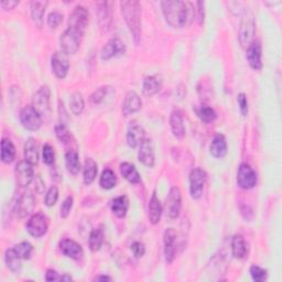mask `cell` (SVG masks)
Wrapping results in <instances>:
<instances>
[{"label":"cell","instance_id":"17","mask_svg":"<svg viewBox=\"0 0 282 282\" xmlns=\"http://www.w3.org/2000/svg\"><path fill=\"white\" fill-rule=\"evenodd\" d=\"M165 243V256L166 262L171 264L175 258L176 252V231L173 228H168L163 235Z\"/></svg>","mask_w":282,"mask_h":282},{"label":"cell","instance_id":"37","mask_svg":"<svg viewBox=\"0 0 282 282\" xmlns=\"http://www.w3.org/2000/svg\"><path fill=\"white\" fill-rule=\"evenodd\" d=\"M117 184V176L115 172L110 169H105L101 175L100 185L105 190H110L115 187Z\"/></svg>","mask_w":282,"mask_h":282},{"label":"cell","instance_id":"16","mask_svg":"<svg viewBox=\"0 0 282 282\" xmlns=\"http://www.w3.org/2000/svg\"><path fill=\"white\" fill-rule=\"evenodd\" d=\"M246 59L251 68L260 70L263 68L262 61V44L259 41H253L251 45L246 50Z\"/></svg>","mask_w":282,"mask_h":282},{"label":"cell","instance_id":"6","mask_svg":"<svg viewBox=\"0 0 282 282\" xmlns=\"http://www.w3.org/2000/svg\"><path fill=\"white\" fill-rule=\"evenodd\" d=\"M206 179L207 174L201 168H196L190 173V193L194 200H199L202 196Z\"/></svg>","mask_w":282,"mask_h":282},{"label":"cell","instance_id":"7","mask_svg":"<svg viewBox=\"0 0 282 282\" xmlns=\"http://www.w3.org/2000/svg\"><path fill=\"white\" fill-rule=\"evenodd\" d=\"M35 206V200L30 193H20L13 201V212L18 217H26L29 215Z\"/></svg>","mask_w":282,"mask_h":282},{"label":"cell","instance_id":"40","mask_svg":"<svg viewBox=\"0 0 282 282\" xmlns=\"http://www.w3.org/2000/svg\"><path fill=\"white\" fill-rule=\"evenodd\" d=\"M15 250L21 259L28 260L31 258V255L33 252V247L30 243L22 242L15 247Z\"/></svg>","mask_w":282,"mask_h":282},{"label":"cell","instance_id":"41","mask_svg":"<svg viewBox=\"0 0 282 282\" xmlns=\"http://www.w3.org/2000/svg\"><path fill=\"white\" fill-rule=\"evenodd\" d=\"M55 136L58 137V139L63 144H68L70 139H72V135H70L67 127L63 123L55 126Z\"/></svg>","mask_w":282,"mask_h":282},{"label":"cell","instance_id":"9","mask_svg":"<svg viewBox=\"0 0 282 282\" xmlns=\"http://www.w3.org/2000/svg\"><path fill=\"white\" fill-rule=\"evenodd\" d=\"M182 207V193L178 186H173L168 194L166 202V210L167 215L174 220L180 215Z\"/></svg>","mask_w":282,"mask_h":282},{"label":"cell","instance_id":"1","mask_svg":"<svg viewBox=\"0 0 282 282\" xmlns=\"http://www.w3.org/2000/svg\"><path fill=\"white\" fill-rule=\"evenodd\" d=\"M162 12L167 22L173 28H183L194 18V6L189 2L167 0L161 3Z\"/></svg>","mask_w":282,"mask_h":282},{"label":"cell","instance_id":"10","mask_svg":"<svg viewBox=\"0 0 282 282\" xmlns=\"http://www.w3.org/2000/svg\"><path fill=\"white\" fill-rule=\"evenodd\" d=\"M237 184L244 190H250L257 184V174L247 163H242L237 172Z\"/></svg>","mask_w":282,"mask_h":282},{"label":"cell","instance_id":"20","mask_svg":"<svg viewBox=\"0 0 282 282\" xmlns=\"http://www.w3.org/2000/svg\"><path fill=\"white\" fill-rule=\"evenodd\" d=\"M146 131L145 129L138 125L137 123H131L128 127V131H127V145L130 148H136L140 146V144L146 139Z\"/></svg>","mask_w":282,"mask_h":282},{"label":"cell","instance_id":"29","mask_svg":"<svg viewBox=\"0 0 282 282\" xmlns=\"http://www.w3.org/2000/svg\"><path fill=\"white\" fill-rule=\"evenodd\" d=\"M25 158L31 165H37L39 161V146L37 140L29 138L25 144Z\"/></svg>","mask_w":282,"mask_h":282},{"label":"cell","instance_id":"45","mask_svg":"<svg viewBox=\"0 0 282 282\" xmlns=\"http://www.w3.org/2000/svg\"><path fill=\"white\" fill-rule=\"evenodd\" d=\"M42 156H43V162L48 166H51L54 163L55 161V153L54 149L51 145H44L43 151H42Z\"/></svg>","mask_w":282,"mask_h":282},{"label":"cell","instance_id":"4","mask_svg":"<svg viewBox=\"0 0 282 282\" xmlns=\"http://www.w3.org/2000/svg\"><path fill=\"white\" fill-rule=\"evenodd\" d=\"M83 35L84 34L72 29V28H67L62 33L60 38V45L62 48V51L65 52L66 54H75L79 51Z\"/></svg>","mask_w":282,"mask_h":282},{"label":"cell","instance_id":"15","mask_svg":"<svg viewBox=\"0 0 282 282\" xmlns=\"http://www.w3.org/2000/svg\"><path fill=\"white\" fill-rule=\"evenodd\" d=\"M143 107V102H141L140 96L136 93V91L130 90L126 94L125 100L123 102L122 111L125 116H129L135 114V112L139 111Z\"/></svg>","mask_w":282,"mask_h":282},{"label":"cell","instance_id":"31","mask_svg":"<svg viewBox=\"0 0 282 282\" xmlns=\"http://www.w3.org/2000/svg\"><path fill=\"white\" fill-rule=\"evenodd\" d=\"M21 259L18 253L16 252L15 248L7 249L5 253V262L7 267L9 268V270L13 273H19L21 271Z\"/></svg>","mask_w":282,"mask_h":282},{"label":"cell","instance_id":"49","mask_svg":"<svg viewBox=\"0 0 282 282\" xmlns=\"http://www.w3.org/2000/svg\"><path fill=\"white\" fill-rule=\"evenodd\" d=\"M131 251L136 258H141L146 252V247L143 243L135 242L131 245Z\"/></svg>","mask_w":282,"mask_h":282},{"label":"cell","instance_id":"2","mask_svg":"<svg viewBox=\"0 0 282 282\" xmlns=\"http://www.w3.org/2000/svg\"><path fill=\"white\" fill-rule=\"evenodd\" d=\"M121 8L133 41L136 44H139L141 39V7L139 2L136 0L122 2Z\"/></svg>","mask_w":282,"mask_h":282},{"label":"cell","instance_id":"13","mask_svg":"<svg viewBox=\"0 0 282 282\" xmlns=\"http://www.w3.org/2000/svg\"><path fill=\"white\" fill-rule=\"evenodd\" d=\"M51 67L53 73L58 79H64L66 77L69 69V60L65 52L58 51L52 55Z\"/></svg>","mask_w":282,"mask_h":282},{"label":"cell","instance_id":"26","mask_svg":"<svg viewBox=\"0 0 282 282\" xmlns=\"http://www.w3.org/2000/svg\"><path fill=\"white\" fill-rule=\"evenodd\" d=\"M112 214L118 218H124L127 215L129 208V201L126 195H121L111 201L110 205Z\"/></svg>","mask_w":282,"mask_h":282},{"label":"cell","instance_id":"28","mask_svg":"<svg viewBox=\"0 0 282 282\" xmlns=\"http://www.w3.org/2000/svg\"><path fill=\"white\" fill-rule=\"evenodd\" d=\"M161 89V80L156 75L147 76L143 83V93L145 96L156 95Z\"/></svg>","mask_w":282,"mask_h":282},{"label":"cell","instance_id":"48","mask_svg":"<svg viewBox=\"0 0 282 282\" xmlns=\"http://www.w3.org/2000/svg\"><path fill=\"white\" fill-rule=\"evenodd\" d=\"M237 103L239 106V109H241L242 115L243 116L248 115V100H247L246 94H244V93L238 94Z\"/></svg>","mask_w":282,"mask_h":282},{"label":"cell","instance_id":"14","mask_svg":"<svg viewBox=\"0 0 282 282\" xmlns=\"http://www.w3.org/2000/svg\"><path fill=\"white\" fill-rule=\"evenodd\" d=\"M33 165H31L30 162H28L27 160L25 161H20L19 163L16 166L15 169V174H16V180L18 185L21 187H26L31 183L33 180Z\"/></svg>","mask_w":282,"mask_h":282},{"label":"cell","instance_id":"8","mask_svg":"<svg viewBox=\"0 0 282 282\" xmlns=\"http://www.w3.org/2000/svg\"><path fill=\"white\" fill-rule=\"evenodd\" d=\"M20 122L27 130L31 131L38 130L42 126L41 115L32 107V105L27 106L20 111Z\"/></svg>","mask_w":282,"mask_h":282},{"label":"cell","instance_id":"30","mask_svg":"<svg viewBox=\"0 0 282 282\" xmlns=\"http://www.w3.org/2000/svg\"><path fill=\"white\" fill-rule=\"evenodd\" d=\"M121 173L131 184H138L141 181L140 174L137 171L136 167L129 163V162H124V163L121 165Z\"/></svg>","mask_w":282,"mask_h":282},{"label":"cell","instance_id":"19","mask_svg":"<svg viewBox=\"0 0 282 282\" xmlns=\"http://www.w3.org/2000/svg\"><path fill=\"white\" fill-rule=\"evenodd\" d=\"M138 159L141 163L148 168H152L154 166V161H156V159H154V151L151 140L145 139L143 143L140 144Z\"/></svg>","mask_w":282,"mask_h":282},{"label":"cell","instance_id":"35","mask_svg":"<svg viewBox=\"0 0 282 282\" xmlns=\"http://www.w3.org/2000/svg\"><path fill=\"white\" fill-rule=\"evenodd\" d=\"M65 166H66L67 171L70 174H73V175L79 174V172L81 170V162H80L79 153H77L74 150H70V151L66 152V154H65Z\"/></svg>","mask_w":282,"mask_h":282},{"label":"cell","instance_id":"51","mask_svg":"<svg viewBox=\"0 0 282 282\" xmlns=\"http://www.w3.org/2000/svg\"><path fill=\"white\" fill-rule=\"evenodd\" d=\"M61 277H59V273L53 269H49L45 273V280L46 281H56L60 280Z\"/></svg>","mask_w":282,"mask_h":282},{"label":"cell","instance_id":"11","mask_svg":"<svg viewBox=\"0 0 282 282\" xmlns=\"http://www.w3.org/2000/svg\"><path fill=\"white\" fill-rule=\"evenodd\" d=\"M48 227L49 226L46 217L41 213L32 215L26 224V228L28 232L35 238L44 236L48 231Z\"/></svg>","mask_w":282,"mask_h":282},{"label":"cell","instance_id":"38","mask_svg":"<svg viewBox=\"0 0 282 282\" xmlns=\"http://www.w3.org/2000/svg\"><path fill=\"white\" fill-rule=\"evenodd\" d=\"M85 107V102H84V98L81 93L79 91H75L69 98V109L73 112L74 115H80Z\"/></svg>","mask_w":282,"mask_h":282},{"label":"cell","instance_id":"23","mask_svg":"<svg viewBox=\"0 0 282 282\" xmlns=\"http://www.w3.org/2000/svg\"><path fill=\"white\" fill-rule=\"evenodd\" d=\"M170 127H171L172 135L175 138L182 139L185 136L184 121H183V116L179 110L172 111V114L170 116Z\"/></svg>","mask_w":282,"mask_h":282},{"label":"cell","instance_id":"12","mask_svg":"<svg viewBox=\"0 0 282 282\" xmlns=\"http://www.w3.org/2000/svg\"><path fill=\"white\" fill-rule=\"evenodd\" d=\"M50 96L51 91L49 86H42L32 98V107L37 110L39 114L46 115L50 110Z\"/></svg>","mask_w":282,"mask_h":282},{"label":"cell","instance_id":"32","mask_svg":"<svg viewBox=\"0 0 282 282\" xmlns=\"http://www.w3.org/2000/svg\"><path fill=\"white\" fill-rule=\"evenodd\" d=\"M97 171L98 169H97L96 162L91 158H87L85 160V163H84V169H83L84 183L87 185L91 184V183H93L94 180L96 179Z\"/></svg>","mask_w":282,"mask_h":282},{"label":"cell","instance_id":"54","mask_svg":"<svg viewBox=\"0 0 282 282\" xmlns=\"http://www.w3.org/2000/svg\"><path fill=\"white\" fill-rule=\"evenodd\" d=\"M72 279H73V278L70 277V276H68V274H64V276H62V277L60 278L61 281H70Z\"/></svg>","mask_w":282,"mask_h":282},{"label":"cell","instance_id":"44","mask_svg":"<svg viewBox=\"0 0 282 282\" xmlns=\"http://www.w3.org/2000/svg\"><path fill=\"white\" fill-rule=\"evenodd\" d=\"M109 87H106V86H103V87H100L97 88L93 94L90 95L89 97V102L91 104L94 105H97V104H101L103 102V100L105 98V96L107 95V90H108Z\"/></svg>","mask_w":282,"mask_h":282},{"label":"cell","instance_id":"3","mask_svg":"<svg viewBox=\"0 0 282 282\" xmlns=\"http://www.w3.org/2000/svg\"><path fill=\"white\" fill-rule=\"evenodd\" d=\"M255 32H256V21L253 13L249 10L246 9L243 13V18L241 21V27H239V33H238V40L241 43L242 48L247 50L255 39Z\"/></svg>","mask_w":282,"mask_h":282},{"label":"cell","instance_id":"33","mask_svg":"<svg viewBox=\"0 0 282 282\" xmlns=\"http://www.w3.org/2000/svg\"><path fill=\"white\" fill-rule=\"evenodd\" d=\"M16 158V148L10 139L4 138L2 141V161L6 165H10Z\"/></svg>","mask_w":282,"mask_h":282},{"label":"cell","instance_id":"27","mask_svg":"<svg viewBox=\"0 0 282 282\" xmlns=\"http://www.w3.org/2000/svg\"><path fill=\"white\" fill-rule=\"evenodd\" d=\"M148 215H149V221L151 224L156 225L160 222L162 215V206L156 192H153L150 199L149 207H148Z\"/></svg>","mask_w":282,"mask_h":282},{"label":"cell","instance_id":"53","mask_svg":"<svg viewBox=\"0 0 282 282\" xmlns=\"http://www.w3.org/2000/svg\"><path fill=\"white\" fill-rule=\"evenodd\" d=\"M111 278L108 276H98L94 279V281H110Z\"/></svg>","mask_w":282,"mask_h":282},{"label":"cell","instance_id":"46","mask_svg":"<svg viewBox=\"0 0 282 282\" xmlns=\"http://www.w3.org/2000/svg\"><path fill=\"white\" fill-rule=\"evenodd\" d=\"M63 21V15L59 11H52L48 17V26L51 29H55L60 26V24Z\"/></svg>","mask_w":282,"mask_h":282},{"label":"cell","instance_id":"21","mask_svg":"<svg viewBox=\"0 0 282 282\" xmlns=\"http://www.w3.org/2000/svg\"><path fill=\"white\" fill-rule=\"evenodd\" d=\"M125 51V44L124 42L118 39L114 38L109 40L103 48L101 56L104 61H108L114 58V56L118 55L119 53H123Z\"/></svg>","mask_w":282,"mask_h":282},{"label":"cell","instance_id":"47","mask_svg":"<svg viewBox=\"0 0 282 282\" xmlns=\"http://www.w3.org/2000/svg\"><path fill=\"white\" fill-rule=\"evenodd\" d=\"M73 202H74L73 197L67 196L66 199L64 200V202L62 203V206H61V209H60L61 210L60 215H61L62 218H66L69 215L70 209H72V207H73Z\"/></svg>","mask_w":282,"mask_h":282},{"label":"cell","instance_id":"39","mask_svg":"<svg viewBox=\"0 0 282 282\" xmlns=\"http://www.w3.org/2000/svg\"><path fill=\"white\" fill-rule=\"evenodd\" d=\"M197 116L200 117V119L202 122L204 123H213L216 117H217V114L216 111L212 108V107H208V106H205L203 105L201 106V107L197 109Z\"/></svg>","mask_w":282,"mask_h":282},{"label":"cell","instance_id":"42","mask_svg":"<svg viewBox=\"0 0 282 282\" xmlns=\"http://www.w3.org/2000/svg\"><path fill=\"white\" fill-rule=\"evenodd\" d=\"M250 276L253 281L263 282L267 279V271L263 269L262 267H259L257 265H252L250 267Z\"/></svg>","mask_w":282,"mask_h":282},{"label":"cell","instance_id":"52","mask_svg":"<svg viewBox=\"0 0 282 282\" xmlns=\"http://www.w3.org/2000/svg\"><path fill=\"white\" fill-rule=\"evenodd\" d=\"M18 5H19V2H3L0 4V6H2L5 10L15 9V7Z\"/></svg>","mask_w":282,"mask_h":282},{"label":"cell","instance_id":"34","mask_svg":"<svg viewBox=\"0 0 282 282\" xmlns=\"http://www.w3.org/2000/svg\"><path fill=\"white\" fill-rule=\"evenodd\" d=\"M231 252L237 259H243L247 253V245L242 235H235L231 239Z\"/></svg>","mask_w":282,"mask_h":282},{"label":"cell","instance_id":"43","mask_svg":"<svg viewBox=\"0 0 282 282\" xmlns=\"http://www.w3.org/2000/svg\"><path fill=\"white\" fill-rule=\"evenodd\" d=\"M59 199V190L56 186H52L49 189V191L45 194V199H44V204L48 207H52L55 205V203L58 202Z\"/></svg>","mask_w":282,"mask_h":282},{"label":"cell","instance_id":"25","mask_svg":"<svg viewBox=\"0 0 282 282\" xmlns=\"http://www.w3.org/2000/svg\"><path fill=\"white\" fill-rule=\"evenodd\" d=\"M48 5H49L48 2H32L30 4L31 18L34 25L38 28H41L43 26V17H44V12Z\"/></svg>","mask_w":282,"mask_h":282},{"label":"cell","instance_id":"36","mask_svg":"<svg viewBox=\"0 0 282 282\" xmlns=\"http://www.w3.org/2000/svg\"><path fill=\"white\" fill-rule=\"evenodd\" d=\"M104 243V231L102 228H94L89 235V248L91 251H98Z\"/></svg>","mask_w":282,"mask_h":282},{"label":"cell","instance_id":"5","mask_svg":"<svg viewBox=\"0 0 282 282\" xmlns=\"http://www.w3.org/2000/svg\"><path fill=\"white\" fill-rule=\"evenodd\" d=\"M89 24V12L83 6H77L69 15L68 19V28L81 32L85 33Z\"/></svg>","mask_w":282,"mask_h":282},{"label":"cell","instance_id":"18","mask_svg":"<svg viewBox=\"0 0 282 282\" xmlns=\"http://www.w3.org/2000/svg\"><path fill=\"white\" fill-rule=\"evenodd\" d=\"M60 249L62 253L64 256L72 258L74 260H79L83 257L84 255V250L82 248V246L76 243L75 241H72V239H62L60 243Z\"/></svg>","mask_w":282,"mask_h":282},{"label":"cell","instance_id":"24","mask_svg":"<svg viewBox=\"0 0 282 282\" xmlns=\"http://www.w3.org/2000/svg\"><path fill=\"white\" fill-rule=\"evenodd\" d=\"M96 13H97V18L98 21H100L101 28L104 30H109V28L111 26V12L108 7V3H98L96 5Z\"/></svg>","mask_w":282,"mask_h":282},{"label":"cell","instance_id":"22","mask_svg":"<svg viewBox=\"0 0 282 282\" xmlns=\"http://www.w3.org/2000/svg\"><path fill=\"white\" fill-rule=\"evenodd\" d=\"M210 154L216 159H222L227 154V143L224 135L217 133L213 137L212 144L209 147Z\"/></svg>","mask_w":282,"mask_h":282},{"label":"cell","instance_id":"50","mask_svg":"<svg viewBox=\"0 0 282 282\" xmlns=\"http://www.w3.org/2000/svg\"><path fill=\"white\" fill-rule=\"evenodd\" d=\"M197 19H199V24L202 25L204 22V3L203 2H197Z\"/></svg>","mask_w":282,"mask_h":282}]
</instances>
